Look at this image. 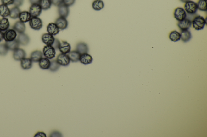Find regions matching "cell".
<instances>
[{
    "label": "cell",
    "instance_id": "obj_26",
    "mask_svg": "<svg viewBox=\"0 0 207 137\" xmlns=\"http://www.w3.org/2000/svg\"><path fill=\"white\" fill-rule=\"evenodd\" d=\"M10 22L9 20L7 18H3L0 19V30L3 32L9 29L10 27Z\"/></svg>",
    "mask_w": 207,
    "mask_h": 137
},
{
    "label": "cell",
    "instance_id": "obj_34",
    "mask_svg": "<svg viewBox=\"0 0 207 137\" xmlns=\"http://www.w3.org/2000/svg\"><path fill=\"white\" fill-rule=\"evenodd\" d=\"M60 65L57 62L56 60H53L51 61L49 70L52 72H56L60 68Z\"/></svg>",
    "mask_w": 207,
    "mask_h": 137
},
{
    "label": "cell",
    "instance_id": "obj_30",
    "mask_svg": "<svg viewBox=\"0 0 207 137\" xmlns=\"http://www.w3.org/2000/svg\"><path fill=\"white\" fill-rule=\"evenodd\" d=\"M21 11L18 7L14 6L10 9V13L9 17L11 19H15L19 18Z\"/></svg>",
    "mask_w": 207,
    "mask_h": 137
},
{
    "label": "cell",
    "instance_id": "obj_11",
    "mask_svg": "<svg viewBox=\"0 0 207 137\" xmlns=\"http://www.w3.org/2000/svg\"><path fill=\"white\" fill-rule=\"evenodd\" d=\"M17 40L19 42L20 45L22 46H27L30 41L29 36L25 33H19L17 36Z\"/></svg>",
    "mask_w": 207,
    "mask_h": 137
},
{
    "label": "cell",
    "instance_id": "obj_6",
    "mask_svg": "<svg viewBox=\"0 0 207 137\" xmlns=\"http://www.w3.org/2000/svg\"><path fill=\"white\" fill-rule=\"evenodd\" d=\"M42 9L39 4H32L30 7L29 12L32 17H39L42 14Z\"/></svg>",
    "mask_w": 207,
    "mask_h": 137
},
{
    "label": "cell",
    "instance_id": "obj_33",
    "mask_svg": "<svg viewBox=\"0 0 207 137\" xmlns=\"http://www.w3.org/2000/svg\"><path fill=\"white\" fill-rule=\"evenodd\" d=\"M197 4L198 9L202 11H207V0H199Z\"/></svg>",
    "mask_w": 207,
    "mask_h": 137
},
{
    "label": "cell",
    "instance_id": "obj_1",
    "mask_svg": "<svg viewBox=\"0 0 207 137\" xmlns=\"http://www.w3.org/2000/svg\"><path fill=\"white\" fill-rule=\"evenodd\" d=\"M193 27L195 30L200 31L204 28L206 23V20L202 16L198 15L195 17L191 21Z\"/></svg>",
    "mask_w": 207,
    "mask_h": 137
},
{
    "label": "cell",
    "instance_id": "obj_36",
    "mask_svg": "<svg viewBox=\"0 0 207 137\" xmlns=\"http://www.w3.org/2000/svg\"><path fill=\"white\" fill-rule=\"evenodd\" d=\"M76 0H63V4L68 7H70L74 4Z\"/></svg>",
    "mask_w": 207,
    "mask_h": 137
},
{
    "label": "cell",
    "instance_id": "obj_2",
    "mask_svg": "<svg viewBox=\"0 0 207 137\" xmlns=\"http://www.w3.org/2000/svg\"><path fill=\"white\" fill-rule=\"evenodd\" d=\"M184 8L187 14L191 16L196 14L198 10L197 4L193 1H189L185 3Z\"/></svg>",
    "mask_w": 207,
    "mask_h": 137
},
{
    "label": "cell",
    "instance_id": "obj_44",
    "mask_svg": "<svg viewBox=\"0 0 207 137\" xmlns=\"http://www.w3.org/2000/svg\"><path fill=\"white\" fill-rule=\"evenodd\" d=\"M4 39V32L0 30V42Z\"/></svg>",
    "mask_w": 207,
    "mask_h": 137
},
{
    "label": "cell",
    "instance_id": "obj_22",
    "mask_svg": "<svg viewBox=\"0 0 207 137\" xmlns=\"http://www.w3.org/2000/svg\"><path fill=\"white\" fill-rule=\"evenodd\" d=\"M31 18H32V16L29 11H21L20 13L19 18H18L20 21L24 23L29 22Z\"/></svg>",
    "mask_w": 207,
    "mask_h": 137
},
{
    "label": "cell",
    "instance_id": "obj_27",
    "mask_svg": "<svg viewBox=\"0 0 207 137\" xmlns=\"http://www.w3.org/2000/svg\"><path fill=\"white\" fill-rule=\"evenodd\" d=\"M67 55L71 61L73 63H76L79 61L81 54L77 51H70L68 53Z\"/></svg>",
    "mask_w": 207,
    "mask_h": 137
},
{
    "label": "cell",
    "instance_id": "obj_31",
    "mask_svg": "<svg viewBox=\"0 0 207 137\" xmlns=\"http://www.w3.org/2000/svg\"><path fill=\"white\" fill-rule=\"evenodd\" d=\"M169 38L173 42H177L181 40V34L178 31L174 30L170 33Z\"/></svg>",
    "mask_w": 207,
    "mask_h": 137
},
{
    "label": "cell",
    "instance_id": "obj_32",
    "mask_svg": "<svg viewBox=\"0 0 207 137\" xmlns=\"http://www.w3.org/2000/svg\"><path fill=\"white\" fill-rule=\"evenodd\" d=\"M42 10L44 11L48 10L52 6V0H41L39 3Z\"/></svg>",
    "mask_w": 207,
    "mask_h": 137
},
{
    "label": "cell",
    "instance_id": "obj_38",
    "mask_svg": "<svg viewBox=\"0 0 207 137\" xmlns=\"http://www.w3.org/2000/svg\"><path fill=\"white\" fill-rule=\"evenodd\" d=\"M24 0H14L13 5L14 6L18 7L21 6L24 3Z\"/></svg>",
    "mask_w": 207,
    "mask_h": 137
},
{
    "label": "cell",
    "instance_id": "obj_24",
    "mask_svg": "<svg viewBox=\"0 0 207 137\" xmlns=\"http://www.w3.org/2000/svg\"><path fill=\"white\" fill-rule=\"evenodd\" d=\"M5 44L8 50L13 51L19 48L20 45L19 42L16 39L11 41L5 42Z\"/></svg>",
    "mask_w": 207,
    "mask_h": 137
},
{
    "label": "cell",
    "instance_id": "obj_35",
    "mask_svg": "<svg viewBox=\"0 0 207 137\" xmlns=\"http://www.w3.org/2000/svg\"><path fill=\"white\" fill-rule=\"evenodd\" d=\"M8 48L5 44H0V55L5 56L8 54Z\"/></svg>",
    "mask_w": 207,
    "mask_h": 137
},
{
    "label": "cell",
    "instance_id": "obj_19",
    "mask_svg": "<svg viewBox=\"0 0 207 137\" xmlns=\"http://www.w3.org/2000/svg\"><path fill=\"white\" fill-rule=\"evenodd\" d=\"M71 47L70 43L66 41H62L60 42V45L59 47V49L61 53L64 54H68L70 52Z\"/></svg>",
    "mask_w": 207,
    "mask_h": 137
},
{
    "label": "cell",
    "instance_id": "obj_17",
    "mask_svg": "<svg viewBox=\"0 0 207 137\" xmlns=\"http://www.w3.org/2000/svg\"><path fill=\"white\" fill-rule=\"evenodd\" d=\"M76 50L80 54L88 53L89 48L87 43L83 42H80L76 46Z\"/></svg>",
    "mask_w": 207,
    "mask_h": 137
},
{
    "label": "cell",
    "instance_id": "obj_3",
    "mask_svg": "<svg viewBox=\"0 0 207 137\" xmlns=\"http://www.w3.org/2000/svg\"><path fill=\"white\" fill-rule=\"evenodd\" d=\"M29 22L30 26L33 30H40L43 26V23L39 17H32Z\"/></svg>",
    "mask_w": 207,
    "mask_h": 137
},
{
    "label": "cell",
    "instance_id": "obj_10",
    "mask_svg": "<svg viewBox=\"0 0 207 137\" xmlns=\"http://www.w3.org/2000/svg\"><path fill=\"white\" fill-rule=\"evenodd\" d=\"M178 26L181 31L188 30L192 26V23L191 19L186 18L183 20L178 22Z\"/></svg>",
    "mask_w": 207,
    "mask_h": 137
},
{
    "label": "cell",
    "instance_id": "obj_25",
    "mask_svg": "<svg viewBox=\"0 0 207 137\" xmlns=\"http://www.w3.org/2000/svg\"><path fill=\"white\" fill-rule=\"evenodd\" d=\"M51 64V61L46 58L42 57L39 62L40 68L43 70L49 69Z\"/></svg>",
    "mask_w": 207,
    "mask_h": 137
},
{
    "label": "cell",
    "instance_id": "obj_37",
    "mask_svg": "<svg viewBox=\"0 0 207 137\" xmlns=\"http://www.w3.org/2000/svg\"><path fill=\"white\" fill-rule=\"evenodd\" d=\"M52 5L55 6L59 7L63 4V0H52Z\"/></svg>",
    "mask_w": 207,
    "mask_h": 137
},
{
    "label": "cell",
    "instance_id": "obj_13",
    "mask_svg": "<svg viewBox=\"0 0 207 137\" xmlns=\"http://www.w3.org/2000/svg\"><path fill=\"white\" fill-rule=\"evenodd\" d=\"M58 11L59 17L66 18H67L70 13L69 7L64 4L58 7Z\"/></svg>",
    "mask_w": 207,
    "mask_h": 137
},
{
    "label": "cell",
    "instance_id": "obj_23",
    "mask_svg": "<svg viewBox=\"0 0 207 137\" xmlns=\"http://www.w3.org/2000/svg\"><path fill=\"white\" fill-rule=\"evenodd\" d=\"M180 34L181 40L185 43L189 42L192 38V34L188 30L181 31Z\"/></svg>",
    "mask_w": 207,
    "mask_h": 137
},
{
    "label": "cell",
    "instance_id": "obj_40",
    "mask_svg": "<svg viewBox=\"0 0 207 137\" xmlns=\"http://www.w3.org/2000/svg\"><path fill=\"white\" fill-rule=\"evenodd\" d=\"M2 4L7 6L13 5L14 0H1Z\"/></svg>",
    "mask_w": 207,
    "mask_h": 137
},
{
    "label": "cell",
    "instance_id": "obj_45",
    "mask_svg": "<svg viewBox=\"0 0 207 137\" xmlns=\"http://www.w3.org/2000/svg\"><path fill=\"white\" fill-rule=\"evenodd\" d=\"M189 1H190V0H180V1H181V2L185 3H186Z\"/></svg>",
    "mask_w": 207,
    "mask_h": 137
},
{
    "label": "cell",
    "instance_id": "obj_42",
    "mask_svg": "<svg viewBox=\"0 0 207 137\" xmlns=\"http://www.w3.org/2000/svg\"><path fill=\"white\" fill-rule=\"evenodd\" d=\"M35 137H46V134L44 132H39L35 135Z\"/></svg>",
    "mask_w": 207,
    "mask_h": 137
},
{
    "label": "cell",
    "instance_id": "obj_15",
    "mask_svg": "<svg viewBox=\"0 0 207 137\" xmlns=\"http://www.w3.org/2000/svg\"><path fill=\"white\" fill-rule=\"evenodd\" d=\"M47 31L48 33L50 34L52 36H55L59 33L60 30L56 23H51L47 27Z\"/></svg>",
    "mask_w": 207,
    "mask_h": 137
},
{
    "label": "cell",
    "instance_id": "obj_5",
    "mask_svg": "<svg viewBox=\"0 0 207 137\" xmlns=\"http://www.w3.org/2000/svg\"><path fill=\"white\" fill-rule=\"evenodd\" d=\"M174 18L178 22L183 20L187 18V13L184 8H177L175 9L174 13Z\"/></svg>",
    "mask_w": 207,
    "mask_h": 137
},
{
    "label": "cell",
    "instance_id": "obj_18",
    "mask_svg": "<svg viewBox=\"0 0 207 137\" xmlns=\"http://www.w3.org/2000/svg\"><path fill=\"white\" fill-rule=\"evenodd\" d=\"M93 58L90 54L88 53H83L81 54L79 61L82 64L84 65H88L92 63Z\"/></svg>",
    "mask_w": 207,
    "mask_h": 137
},
{
    "label": "cell",
    "instance_id": "obj_9",
    "mask_svg": "<svg viewBox=\"0 0 207 137\" xmlns=\"http://www.w3.org/2000/svg\"><path fill=\"white\" fill-rule=\"evenodd\" d=\"M55 23L60 30H64L67 29L69 24L66 18L61 17L58 18L55 21Z\"/></svg>",
    "mask_w": 207,
    "mask_h": 137
},
{
    "label": "cell",
    "instance_id": "obj_21",
    "mask_svg": "<svg viewBox=\"0 0 207 137\" xmlns=\"http://www.w3.org/2000/svg\"><path fill=\"white\" fill-rule=\"evenodd\" d=\"M20 61L21 67L24 70H28L32 67L33 62L30 58H24Z\"/></svg>",
    "mask_w": 207,
    "mask_h": 137
},
{
    "label": "cell",
    "instance_id": "obj_20",
    "mask_svg": "<svg viewBox=\"0 0 207 137\" xmlns=\"http://www.w3.org/2000/svg\"><path fill=\"white\" fill-rule=\"evenodd\" d=\"M43 56V53L41 51L35 50L31 53L30 58L32 62L37 63L42 58Z\"/></svg>",
    "mask_w": 207,
    "mask_h": 137
},
{
    "label": "cell",
    "instance_id": "obj_16",
    "mask_svg": "<svg viewBox=\"0 0 207 137\" xmlns=\"http://www.w3.org/2000/svg\"><path fill=\"white\" fill-rule=\"evenodd\" d=\"M13 29L16 31L17 33H25L26 30V26L25 23L19 20L15 23L13 26Z\"/></svg>",
    "mask_w": 207,
    "mask_h": 137
},
{
    "label": "cell",
    "instance_id": "obj_39",
    "mask_svg": "<svg viewBox=\"0 0 207 137\" xmlns=\"http://www.w3.org/2000/svg\"><path fill=\"white\" fill-rule=\"evenodd\" d=\"M60 43V42L59 41V39L55 38L54 42L53 44L52 45V46L56 50H57V49H59Z\"/></svg>",
    "mask_w": 207,
    "mask_h": 137
},
{
    "label": "cell",
    "instance_id": "obj_7",
    "mask_svg": "<svg viewBox=\"0 0 207 137\" xmlns=\"http://www.w3.org/2000/svg\"><path fill=\"white\" fill-rule=\"evenodd\" d=\"M17 37V32L13 29H8L4 32V39L5 42L11 41Z\"/></svg>",
    "mask_w": 207,
    "mask_h": 137
},
{
    "label": "cell",
    "instance_id": "obj_43",
    "mask_svg": "<svg viewBox=\"0 0 207 137\" xmlns=\"http://www.w3.org/2000/svg\"><path fill=\"white\" fill-rule=\"evenodd\" d=\"M41 0H29V2L31 5L35 4H39Z\"/></svg>",
    "mask_w": 207,
    "mask_h": 137
},
{
    "label": "cell",
    "instance_id": "obj_12",
    "mask_svg": "<svg viewBox=\"0 0 207 137\" xmlns=\"http://www.w3.org/2000/svg\"><path fill=\"white\" fill-rule=\"evenodd\" d=\"M26 53L25 51L23 49L20 48L14 50L13 52V58L16 61H21L26 57Z\"/></svg>",
    "mask_w": 207,
    "mask_h": 137
},
{
    "label": "cell",
    "instance_id": "obj_29",
    "mask_svg": "<svg viewBox=\"0 0 207 137\" xmlns=\"http://www.w3.org/2000/svg\"><path fill=\"white\" fill-rule=\"evenodd\" d=\"M92 7L94 10L99 11L104 8V3L102 0H95L92 4Z\"/></svg>",
    "mask_w": 207,
    "mask_h": 137
},
{
    "label": "cell",
    "instance_id": "obj_4",
    "mask_svg": "<svg viewBox=\"0 0 207 137\" xmlns=\"http://www.w3.org/2000/svg\"><path fill=\"white\" fill-rule=\"evenodd\" d=\"M42 53L45 58L51 60L56 56V49L52 46L46 45L43 48Z\"/></svg>",
    "mask_w": 207,
    "mask_h": 137
},
{
    "label": "cell",
    "instance_id": "obj_8",
    "mask_svg": "<svg viewBox=\"0 0 207 137\" xmlns=\"http://www.w3.org/2000/svg\"><path fill=\"white\" fill-rule=\"evenodd\" d=\"M57 62L60 66H66L70 64V60L67 54L60 53L58 55L56 58Z\"/></svg>",
    "mask_w": 207,
    "mask_h": 137
},
{
    "label": "cell",
    "instance_id": "obj_14",
    "mask_svg": "<svg viewBox=\"0 0 207 137\" xmlns=\"http://www.w3.org/2000/svg\"><path fill=\"white\" fill-rule=\"evenodd\" d=\"M55 38L49 33H44L42 37V41L48 46H52L54 42Z\"/></svg>",
    "mask_w": 207,
    "mask_h": 137
},
{
    "label": "cell",
    "instance_id": "obj_28",
    "mask_svg": "<svg viewBox=\"0 0 207 137\" xmlns=\"http://www.w3.org/2000/svg\"><path fill=\"white\" fill-rule=\"evenodd\" d=\"M10 13V9L8 8V6L1 4L0 5V16L2 18L9 17Z\"/></svg>",
    "mask_w": 207,
    "mask_h": 137
},
{
    "label": "cell",
    "instance_id": "obj_41",
    "mask_svg": "<svg viewBox=\"0 0 207 137\" xmlns=\"http://www.w3.org/2000/svg\"><path fill=\"white\" fill-rule=\"evenodd\" d=\"M62 134L60 133V132H57V131H55V132H53L51 133L50 135V137H61L62 136Z\"/></svg>",
    "mask_w": 207,
    "mask_h": 137
}]
</instances>
